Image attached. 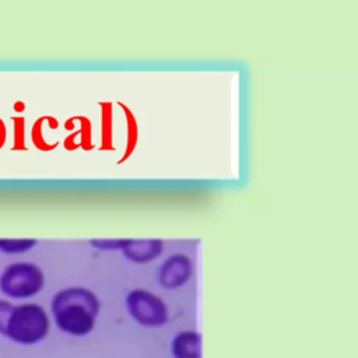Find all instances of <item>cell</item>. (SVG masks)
Segmentation results:
<instances>
[{
  "label": "cell",
  "instance_id": "cell-5",
  "mask_svg": "<svg viewBox=\"0 0 358 358\" xmlns=\"http://www.w3.org/2000/svg\"><path fill=\"white\" fill-rule=\"evenodd\" d=\"M127 306L131 315L144 323H161L165 320V306L161 299L143 289L129 294Z\"/></svg>",
  "mask_w": 358,
  "mask_h": 358
},
{
  "label": "cell",
  "instance_id": "cell-6",
  "mask_svg": "<svg viewBox=\"0 0 358 358\" xmlns=\"http://www.w3.org/2000/svg\"><path fill=\"white\" fill-rule=\"evenodd\" d=\"M192 274V262L186 255H172L161 266L159 280L162 285L173 288L182 285Z\"/></svg>",
  "mask_w": 358,
  "mask_h": 358
},
{
  "label": "cell",
  "instance_id": "cell-7",
  "mask_svg": "<svg viewBox=\"0 0 358 358\" xmlns=\"http://www.w3.org/2000/svg\"><path fill=\"white\" fill-rule=\"evenodd\" d=\"M36 245L35 239H0V252L15 255L31 250Z\"/></svg>",
  "mask_w": 358,
  "mask_h": 358
},
{
  "label": "cell",
  "instance_id": "cell-2",
  "mask_svg": "<svg viewBox=\"0 0 358 358\" xmlns=\"http://www.w3.org/2000/svg\"><path fill=\"white\" fill-rule=\"evenodd\" d=\"M49 330V319L36 303L13 305L6 319L1 336L22 345L41 341Z\"/></svg>",
  "mask_w": 358,
  "mask_h": 358
},
{
  "label": "cell",
  "instance_id": "cell-8",
  "mask_svg": "<svg viewBox=\"0 0 358 358\" xmlns=\"http://www.w3.org/2000/svg\"><path fill=\"white\" fill-rule=\"evenodd\" d=\"M13 308V303L6 301V299H0V334L3 331V327H4V323H6V319L8 316V312L10 309Z\"/></svg>",
  "mask_w": 358,
  "mask_h": 358
},
{
  "label": "cell",
  "instance_id": "cell-1",
  "mask_svg": "<svg viewBox=\"0 0 358 358\" xmlns=\"http://www.w3.org/2000/svg\"><path fill=\"white\" fill-rule=\"evenodd\" d=\"M96 310V298L84 288L62 289L52 299V313L56 324L63 331L71 334L88 331Z\"/></svg>",
  "mask_w": 358,
  "mask_h": 358
},
{
  "label": "cell",
  "instance_id": "cell-4",
  "mask_svg": "<svg viewBox=\"0 0 358 358\" xmlns=\"http://www.w3.org/2000/svg\"><path fill=\"white\" fill-rule=\"evenodd\" d=\"M99 249H120L123 255L134 262L143 263L155 259L162 252L159 239H115V241H92Z\"/></svg>",
  "mask_w": 358,
  "mask_h": 358
},
{
  "label": "cell",
  "instance_id": "cell-3",
  "mask_svg": "<svg viewBox=\"0 0 358 358\" xmlns=\"http://www.w3.org/2000/svg\"><path fill=\"white\" fill-rule=\"evenodd\" d=\"M45 282L41 267L32 263H13L0 274V291L13 299H25L36 295Z\"/></svg>",
  "mask_w": 358,
  "mask_h": 358
}]
</instances>
